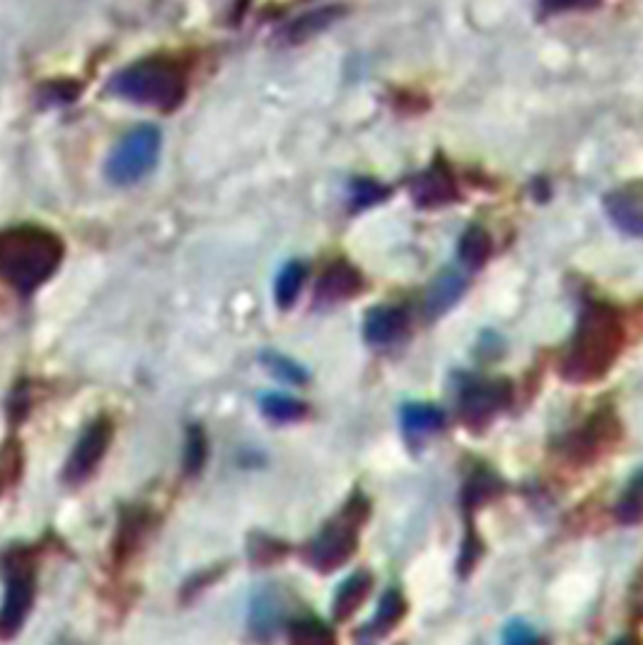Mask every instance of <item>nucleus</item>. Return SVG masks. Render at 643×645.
Masks as SVG:
<instances>
[{
	"label": "nucleus",
	"mask_w": 643,
	"mask_h": 645,
	"mask_svg": "<svg viewBox=\"0 0 643 645\" xmlns=\"http://www.w3.org/2000/svg\"><path fill=\"white\" fill-rule=\"evenodd\" d=\"M61 256L63 246L49 230L13 228L0 232V278L20 293H31L47 283Z\"/></svg>",
	"instance_id": "1"
},
{
	"label": "nucleus",
	"mask_w": 643,
	"mask_h": 645,
	"mask_svg": "<svg viewBox=\"0 0 643 645\" xmlns=\"http://www.w3.org/2000/svg\"><path fill=\"white\" fill-rule=\"evenodd\" d=\"M621 341L625 337L615 312L605 305H591L578 321L571 349L566 353L564 375L573 382L603 378L617 361Z\"/></svg>",
	"instance_id": "2"
},
{
	"label": "nucleus",
	"mask_w": 643,
	"mask_h": 645,
	"mask_svg": "<svg viewBox=\"0 0 643 645\" xmlns=\"http://www.w3.org/2000/svg\"><path fill=\"white\" fill-rule=\"evenodd\" d=\"M112 90L136 104L173 112L187 94V71L181 63L165 56L143 59L116 75Z\"/></svg>",
	"instance_id": "3"
},
{
	"label": "nucleus",
	"mask_w": 643,
	"mask_h": 645,
	"mask_svg": "<svg viewBox=\"0 0 643 645\" xmlns=\"http://www.w3.org/2000/svg\"><path fill=\"white\" fill-rule=\"evenodd\" d=\"M363 515H366V505L361 501H353L349 508L341 513L335 522H329L325 530L315 536L313 544L307 546V561L319 568V571H335V568L344 566L351 554L356 552V536Z\"/></svg>",
	"instance_id": "4"
},
{
	"label": "nucleus",
	"mask_w": 643,
	"mask_h": 645,
	"mask_svg": "<svg viewBox=\"0 0 643 645\" xmlns=\"http://www.w3.org/2000/svg\"><path fill=\"white\" fill-rule=\"evenodd\" d=\"M5 576V602L0 609V636L10 638L23 629V623L35 602V571L25 552H13L3 561Z\"/></svg>",
	"instance_id": "5"
},
{
	"label": "nucleus",
	"mask_w": 643,
	"mask_h": 645,
	"mask_svg": "<svg viewBox=\"0 0 643 645\" xmlns=\"http://www.w3.org/2000/svg\"><path fill=\"white\" fill-rule=\"evenodd\" d=\"M160 155V131L155 126H138L116 146L106 163V177L114 185H134L146 177Z\"/></svg>",
	"instance_id": "6"
},
{
	"label": "nucleus",
	"mask_w": 643,
	"mask_h": 645,
	"mask_svg": "<svg viewBox=\"0 0 643 645\" xmlns=\"http://www.w3.org/2000/svg\"><path fill=\"white\" fill-rule=\"evenodd\" d=\"M110 438H112V426L110 421H94L88 430H85L83 438L78 440V445L73 447V455L66 461V469H63V479L71 486L75 483H83L88 479L94 467L100 465V459L106 453V445H110Z\"/></svg>",
	"instance_id": "7"
},
{
	"label": "nucleus",
	"mask_w": 643,
	"mask_h": 645,
	"mask_svg": "<svg viewBox=\"0 0 643 645\" xmlns=\"http://www.w3.org/2000/svg\"><path fill=\"white\" fill-rule=\"evenodd\" d=\"M605 208L619 230L643 238V179L609 191L605 197Z\"/></svg>",
	"instance_id": "8"
},
{
	"label": "nucleus",
	"mask_w": 643,
	"mask_h": 645,
	"mask_svg": "<svg viewBox=\"0 0 643 645\" xmlns=\"http://www.w3.org/2000/svg\"><path fill=\"white\" fill-rule=\"evenodd\" d=\"M508 396L510 387L506 382H477L463 394V414L469 423H484L508 404Z\"/></svg>",
	"instance_id": "9"
},
{
	"label": "nucleus",
	"mask_w": 643,
	"mask_h": 645,
	"mask_svg": "<svg viewBox=\"0 0 643 645\" xmlns=\"http://www.w3.org/2000/svg\"><path fill=\"white\" fill-rule=\"evenodd\" d=\"M361 290V276L353 266L346 262H337L329 266L325 276L319 278L317 286V298L319 303H341V300H349Z\"/></svg>",
	"instance_id": "10"
},
{
	"label": "nucleus",
	"mask_w": 643,
	"mask_h": 645,
	"mask_svg": "<svg viewBox=\"0 0 643 645\" xmlns=\"http://www.w3.org/2000/svg\"><path fill=\"white\" fill-rule=\"evenodd\" d=\"M465 290V278L455 268H445L436 276V281L428 286L426 293V315L441 317L443 312L453 307Z\"/></svg>",
	"instance_id": "11"
},
{
	"label": "nucleus",
	"mask_w": 643,
	"mask_h": 645,
	"mask_svg": "<svg viewBox=\"0 0 643 645\" xmlns=\"http://www.w3.org/2000/svg\"><path fill=\"white\" fill-rule=\"evenodd\" d=\"M412 193L419 206H443L455 199V187L445 169L433 167L412 181Z\"/></svg>",
	"instance_id": "12"
},
{
	"label": "nucleus",
	"mask_w": 643,
	"mask_h": 645,
	"mask_svg": "<svg viewBox=\"0 0 643 645\" xmlns=\"http://www.w3.org/2000/svg\"><path fill=\"white\" fill-rule=\"evenodd\" d=\"M406 331V315L400 307H375L366 319V339L370 343H392Z\"/></svg>",
	"instance_id": "13"
},
{
	"label": "nucleus",
	"mask_w": 643,
	"mask_h": 645,
	"mask_svg": "<svg viewBox=\"0 0 643 645\" xmlns=\"http://www.w3.org/2000/svg\"><path fill=\"white\" fill-rule=\"evenodd\" d=\"M402 426L412 438H421L438 433V430L445 426V418L441 414V408L428 404H412L404 408Z\"/></svg>",
	"instance_id": "14"
},
{
	"label": "nucleus",
	"mask_w": 643,
	"mask_h": 645,
	"mask_svg": "<svg viewBox=\"0 0 643 645\" xmlns=\"http://www.w3.org/2000/svg\"><path fill=\"white\" fill-rule=\"evenodd\" d=\"M339 15H344V8H319L315 13L298 17L295 23L286 29V37L291 45H298V41H305V39H313L315 35H319L322 29H327L331 23Z\"/></svg>",
	"instance_id": "15"
},
{
	"label": "nucleus",
	"mask_w": 643,
	"mask_h": 645,
	"mask_svg": "<svg viewBox=\"0 0 643 645\" xmlns=\"http://www.w3.org/2000/svg\"><path fill=\"white\" fill-rule=\"evenodd\" d=\"M368 587H370V578L366 573H356L353 578H349L346 583L339 587L337 599H335V615H337V619L351 617L353 611H356L361 607V602L366 599Z\"/></svg>",
	"instance_id": "16"
},
{
	"label": "nucleus",
	"mask_w": 643,
	"mask_h": 645,
	"mask_svg": "<svg viewBox=\"0 0 643 645\" xmlns=\"http://www.w3.org/2000/svg\"><path fill=\"white\" fill-rule=\"evenodd\" d=\"M262 408L264 414L274 418V421H281V423H291V421H300L307 414V408L303 402L291 400V396H283V394H266L262 396Z\"/></svg>",
	"instance_id": "17"
},
{
	"label": "nucleus",
	"mask_w": 643,
	"mask_h": 645,
	"mask_svg": "<svg viewBox=\"0 0 643 645\" xmlns=\"http://www.w3.org/2000/svg\"><path fill=\"white\" fill-rule=\"evenodd\" d=\"M617 520L625 524L643 522V471L629 483L625 496L617 503Z\"/></svg>",
	"instance_id": "18"
},
{
	"label": "nucleus",
	"mask_w": 643,
	"mask_h": 645,
	"mask_svg": "<svg viewBox=\"0 0 643 645\" xmlns=\"http://www.w3.org/2000/svg\"><path fill=\"white\" fill-rule=\"evenodd\" d=\"M305 281V266L303 264H288L276 281V303L281 307H291Z\"/></svg>",
	"instance_id": "19"
},
{
	"label": "nucleus",
	"mask_w": 643,
	"mask_h": 645,
	"mask_svg": "<svg viewBox=\"0 0 643 645\" xmlns=\"http://www.w3.org/2000/svg\"><path fill=\"white\" fill-rule=\"evenodd\" d=\"M402 615H404V599L400 597L396 590H392V593H388L380 599L378 615H375V619L368 623V631L375 633V636H378V633L390 631L394 623L402 619Z\"/></svg>",
	"instance_id": "20"
},
{
	"label": "nucleus",
	"mask_w": 643,
	"mask_h": 645,
	"mask_svg": "<svg viewBox=\"0 0 643 645\" xmlns=\"http://www.w3.org/2000/svg\"><path fill=\"white\" fill-rule=\"evenodd\" d=\"M491 254V240L489 235L481 228H469L465 232L463 242H459V256L469 264V266H481Z\"/></svg>",
	"instance_id": "21"
},
{
	"label": "nucleus",
	"mask_w": 643,
	"mask_h": 645,
	"mask_svg": "<svg viewBox=\"0 0 643 645\" xmlns=\"http://www.w3.org/2000/svg\"><path fill=\"white\" fill-rule=\"evenodd\" d=\"M388 197V189L380 187L378 181H370V179H358L356 185H353V201H356L358 208H366L373 206V203L382 201Z\"/></svg>",
	"instance_id": "22"
},
{
	"label": "nucleus",
	"mask_w": 643,
	"mask_h": 645,
	"mask_svg": "<svg viewBox=\"0 0 643 645\" xmlns=\"http://www.w3.org/2000/svg\"><path fill=\"white\" fill-rule=\"evenodd\" d=\"M278 605H276V599H274V595H262V597H256V602H254V629H272L274 623L278 621Z\"/></svg>",
	"instance_id": "23"
},
{
	"label": "nucleus",
	"mask_w": 643,
	"mask_h": 645,
	"mask_svg": "<svg viewBox=\"0 0 643 645\" xmlns=\"http://www.w3.org/2000/svg\"><path fill=\"white\" fill-rule=\"evenodd\" d=\"M291 638L298 643H329L331 633L317 621H300L293 627Z\"/></svg>",
	"instance_id": "24"
},
{
	"label": "nucleus",
	"mask_w": 643,
	"mask_h": 645,
	"mask_svg": "<svg viewBox=\"0 0 643 645\" xmlns=\"http://www.w3.org/2000/svg\"><path fill=\"white\" fill-rule=\"evenodd\" d=\"M203 457H206V440H203L199 428H191L187 443V471H199Z\"/></svg>",
	"instance_id": "25"
},
{
	"label": "nucleus",
	"mask_w": 643,
	"mask_h": 645,
	"mask_svg": "<svg viewBox=\"0 0 643 645\" xmlns=\"http://www.w3.org/2000/svg\"><path fill=\"white\" fill-rule=\"evenodd\" d=\"M266 365H269V368H272L281 380H288V382H303V380H305V372L300 370L295 363L286 361V358H281V356H269V358H266Z\"/></svg>",
	"instance_id": "26"
},
{
	"label": "nucleus",
	"mask_w": 643,
	"mask_h": 645,
	"mask_svg": "<svg viewBox=\"0 0 643 645\" xmlns=\"http://www.w3.org/2000/svg\"><path fill=\"white\" fill-rule=\"evenodd\" d=\"M506 641L528 643V641H538V636H534V633L528 627H522V623H510L508 631H506Z\"/></svg>",
	"instance_id": "27"
},
{
	"label": "nucleus",
	"mask_w": 643,
	"mask_h": 645,
	"mask_svg": "<svg viewBox=\"0 0 643 645\" xmlns=\"http://www.w3.org/2000/svg\"><path fill=\"white\" fill-rule=\"evenodd\" d=\"M15 467H17L15 453H10V450H5V453L0 455V489L5 486V481H8L10 475H13Z\"/></svg>",
	"instance_id": "28"
},
{
	"label": "nucleus",
	"mask_w": 643,
	"mask_h": 645,
	"mask_svg": "<svg viewBox=\"0 0 643 645\" xmlns=\"http://www.w3.org/2000/svg\"><path fill=\"white\" fill-rule=\"evenodd\" d=\"M595 0H544V8L550 10H564V8H585L593 5Z\"/></svg>",
	"instance_id": "29"
}]
</instances>
